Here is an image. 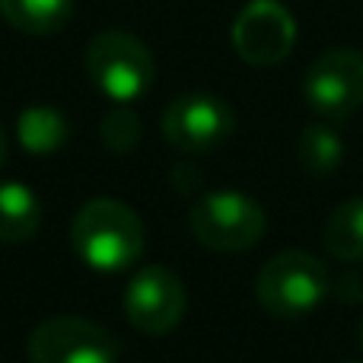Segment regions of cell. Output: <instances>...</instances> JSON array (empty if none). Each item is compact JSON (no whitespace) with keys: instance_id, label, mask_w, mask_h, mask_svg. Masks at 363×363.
Here are the masks:
<instances>
[{"instance_id":"6da1fadb","label":"cell","mask_w":363,"mask_h":363,"mask_svg":"<svg viewBox=\"0 0 363 363\" xmlns=\"http://www.w3.org/2000/svg\"><path fill=\"white\" fill-rule=\"evenodd\" d=\"M70 249L86 268L115 271L131 268L144 252V223L125 201L96 198L80 207L70 223Z\"/></svg>"},{"instance_id":"7a4b0ae2","label":"cell","mask_w":363,"mask_h":363,"mask_svg":"<svg viewBox=\"0 0 363 363\" xmlns=\"http://www.w3.org/2000/svg\"><path fill=\"white\" fill-rule=\"evenodd\" d=\"M255 296L274 319H306L328 296V268L309 252H281L258 271Z\"/></svg>"},{"instance_id":"3957f363","label":"cell","mask_w":363,"mask_h":363,"mask_svg":"<svg viewBox=\"0 0 363 363\" xmlns=\"http://www.w3.org/2000/svg\"><path fill=\"white\" fill-rule=\"evenodd\" d=\"M86 74L102 96L118 106L140 99L153 86V55L138 35L121 29L99 32L86 45Z\"/></svg>"},{"instance_id":"277c9868","label":"cell","mask_w":363,"mask_h":363,"mask_svg":"<svg viewBox=\"0 0 363 363\" xmlns=\"http://www.w3.org/2000/svg\"><path fill=\"white\" fill-rule=\"evenodd\" d=\"M268 230L264 207L242 191H211L191 207V233L204 249L249 252Z\"/></svg>"},{"instance_id":"5b68a950","label":"cell","mask_w":363,"mask_h":363,"mask_svg":"<svg viewBox=\"0 0 363 363\" xmlns=\"http://www.w3.org/2000/svg\"><path fill=\"white\" fill-rule=\"evenodd\" d=\"M303 93L315 115L325 121H345L363 106V51L332 48L306 70Z\"/></svg>"},{"instance_id":"8992f818","label":"cell","mask_w":363,"mask_h":363,"mask_svg":"<svg viewBox=\"0 0 363 363\" xmlns=\"http://www.w3.org/2000/svg\"><path fill=\"white\" fill-rule=\"evenodd\" d=\"M29 363H118L108 328L80 315H55L29 335Z\"/></svg>"},{"instance_id":"52a82bcc","label":"cell","mask_w":363,"mask_h":363,"mask_svg":"<svg viewBox=\"0 0 363 363\" xmlns=\"http://www.w3.org/2000/svg\"><path fill=\"white\" fill-rule=\"evenodd\" d=\"M236 118L233 108L220 96L211 93H185L166 106L163 134L176 150L185 153H211L230 140Z\"/></svg>"},{"instance_id":"ba28073f","label":"cell","mask_w":363,"mask_h":363,"mask_svg":"<svg viewBox=\"0 0 363 363\" xmlns=\"http://www.w3.org/2000/svg\"><path fill=\"white\" fill-rule=\"evenodd\" d=\"M296 23L277 0H249L233 23V48L245 64L271 67L294 51Z\"/></svg>"},{"instance_id":"9c48e42d","label":"cell","mask_w":363,"mask_h":363,"mask_svg":"<svg viewBox=\"0 0 363 363\" xmlns=\"http://www.w3.org/2000/svg\"><path fill=\"white\" fill-rule=\"evenodd\" d=\"M125 315L144 335H169L185 315V287L169 268L147 264L125 290Z\"/></svg>"},{"instance_id":"30bf717a","label":"cell","mask_w":363,"mask_h":363,"mask_svg":"<svg viewBox=\"0 0 363 363\" xmlns=\"http://www.w3.org/2000/svg\"><path fill=\"white\" fill-rule=\"evenodd\" d=\"M42 223V204L23 182H0V242H26Z\"/></svg>"},{"instance_id":"8fae6325","label":"cell","mask_w":363,"mask_h":363,"mask_svg":"<svg viewBox=\"0 0 363 363\" xmlns=\"http://www.w3.org/2000/svg\"><path fill=\"white\" fill-rule=\"evenodd\" d=\"M0 16L26 35H55L74 16V0H0Z\"/></svg>"},{"instance_id":"7c38bea8","label":"cell","mask_w":363,"mask_h":363,"mask_svg":"<svg viewBox=\"0 0 363 363\" xmlns=\"http://www.w3.org/2000/svg\"><path fill=\"white\" fill-rule=\"evenodd\" d=\"M16 138L35 157L55 153L67 140V118L51 106H29L16 118Z\"/></svg>"},{"instance_id":"4fadbf2b","label":"cell","mask_w":363,"mask_h":363,"mask_svg":"<svg viewBox=\"0 0 363 363\" xmlns=\"http://www.w3.org/2000/svg\"><path fill=\"white\" fill-rule=\"evenodd\" d=\"M322 236L325 249L338 262H363V198H351L335 207Z\"/></svg>"},{"instance_id":"5bb4252c","label":"cell","mask_w":363,"mask_h":363,"mask_svg":"<svg viewBox=\"0 0 363 363\" xmlns=\"http://www.w3.org/2000/svg\"><path fill=\"white\" fill-rule=\"evenodd\" d=\"M345 160V140L328 125H306L300 134V163L313 176H328Z\"/></svg>"},{"instance_id":"9a60e30c","label":"cell","mask_w":363,"mask_h":363,"mask_svg":"<svg viewBox=\"0 0 363 363\" xmlns=\"http://www.w3.org/2000/svg\"><path fill=\"white\" fill-rule=\"evenodd\" d=\"M102 140L112 153H131L140 140V118L128 106H118L102 118Z\"/></svg>"},{"instance_id":"2e32d148","label":"cell","mask_w":363,"mask_h":363,"mask_svg":"<svg viewBox=\"0 0 363 363\" xmlns=\"http://www.w3.org/2000/svg\"><path fill=\"white\" fill-rule=\"evenodd\" d=\"M6 157V138H4V128H0V163H4Z\"/></svg>"},{"instance_id":"e0dca14e","label":"cell","mask_w":363,"mask_h":363,"mask_svg":"<svg viewBox=\"0 0 363 363\" xmlns=\"http://www.w3.org/2000/svg\"><path fill=\"white\" fill-rule=\"evenodd\" d=\"M357 335H360V347H363V319H360V328H357Z\"/></svg>"},{"instance_id":"ac0fdd59","label":"cell","mask_w":363,"mask_h":363,"mask_svg":"<svg viewBox=\"0 0 363 363\" xmlns=\"http://www.w3.org/2000/svg\"><path fill=\"white\" fill-rule=\"evenodd\" d=\"M351 363H357V360H351Z\"/></svg>"}]
</instances>
